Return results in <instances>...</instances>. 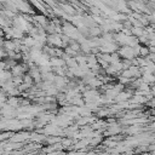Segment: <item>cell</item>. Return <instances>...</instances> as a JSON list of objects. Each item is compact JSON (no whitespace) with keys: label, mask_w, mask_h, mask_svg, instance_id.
Returning <instances> with one entry per match:
<instances>
[{"label":"cell","mask_w":155,"mask_h":155,"mask_svg":"<svg viewBox=\"0 0 155 155\" xmlns=\"http://www.w3.org/2000/svg\"><path fill=\"white\" fill-rule=\"evenodd\" d=\"M47 155H64L62 151H51V153H48Z\"/></svg>","instance_id":"6da1fadb"}]
</instances>
